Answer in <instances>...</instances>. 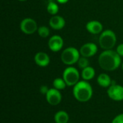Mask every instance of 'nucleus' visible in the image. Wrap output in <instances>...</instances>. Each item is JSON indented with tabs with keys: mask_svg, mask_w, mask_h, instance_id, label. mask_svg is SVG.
I'll return each mask as SVG.
<instances>
[{
	"mask_svg": "<svg viewBox=\"0 0 123 123\" xmlns=\"http://www.w3.org/2000/svg\"><path fill=\"white\" fill-rule=\"evenodd\" d=\"M100 68L106 71L117 70L122 65L121 57L114 50H106L102 52L98 58Z\"/></svg>",
	"mask_w": 123,
	"mask_h": 123,
	"instance_id": "obj_1",
	"label": "nucleus"
},
{
	"mask_svg": "<svg viewBox=\"0 0 123 123\" xmlns=\"http://www.w3.org/2000/svg\"><path fill=\"white\" fill-rule=\"evenodd\" d=\"M74 97L79 102H87L93 96V88L87 81H79L72 90Z\"/></svg>",
	"mask_w": 123,
	"mask_h": 123,
	"instance_id": "obj_2",
	"label": "nucleus"
},
{
	"mask_svg": "<svg viewBox=\"0 0 123 123\" xmlns=\"http://www.w3.org/2000/svg\"><path fill=\"white\" fill-rule=\"evenodd\" d=\"M117 43V35L115 32L110 29L105 30L99 35V44L104 50H112Z\"/></svg>",
	"mask_w": 123,
	"mask_h": 123,
	"instance_id": "obj_3",
	"label": "nucleus"
},
{
	"mask_svg": "<svg viewBox=\"0 0 123 123\" xmlns=\"http://www.w3.org/2000/svg\"><path fill=\"white\" fill-rule=\"evenodd\" d=\"M81 57L79 50L74 47H68L65 48L61 54V60L62 63L68 66H71L77 63Z\"/></svg>",
	"mask_w": 123,
	"mask_h": 123,
	"instance_id": "obj_4",
	"label": "nucleus"
},
{
	"mask_svg": "<svg viewBox=\"0 0 123 123\" xmlns=\"http://www.w3.org/2000/svg\"><path fill=\"white\" fill-rule=\"evenodd\" d=\"M81 74L79 70L74 66H68L63 72L62 78L67 86H74L80 81Z\"/></svg>",
	"mask_w": 123,
	"mask_h": 123,
	"instance_id": "obj_5",
	"label": "nucleus"
},
{
	"mask_svg": "<svg viewBox=\"0 0 123 123\" xmlns=\"http://www.w3.org/2000/svg\"><path fill=\"white\" fill-rule=\"evenodd\" d=\"M20 30L25 35H32L37 31L38 26L36 21L31 17L24 18L19 25Z\"/></svg>",
	"mask_w": 123,
	"mask_h": 123,
	"instance_id": "obj_6",
	"label": "nucleus"
},
{
	"mask_svg": "<svg viewBox=\"0 0 123 123\" xmlns=\"http://www.w3.org/2000/svg\"><path fill=\"white\" fill-rule=\"evenodd\" d=\"M107 94L109 98L113 101H123V86L117 84H112L109 88H107Z\"/></svg>",
	"mask_w": 123,
	"mask_h": 123,
	"instance_id": "obj_7",
	"label": "nucleus"
},
{
	"mask_svg": "<svg viewBox=\"0 0 123 123\" xmlns=\"http://www.w3.org/2000/svg\"><path fill=\"white\" fill-rule=\"evenodd\" d=\"M45 99L49 105L52 106L58 105L62 101V95L61 91L55 88L49 89L48 93L45 95Z\"/></svg>",
	"mask_w": 123,
	"mask_h": 123,
	"instance_id": "obj_8",
	"label": "nucleus"
},
{
	"mask_svg": "<svg viewBox=\"0 0 123 123\" xmlns=\"http://www.w3.org/2000/svg\"><path fill=\"white\" fill-rule=\"evenodd\" d=\"M98 51V47L94 43H86L82 45L79 49L81 56L85 58H90L97 54Z\"/></svg>",
	"mask_w": 123,
	"mask_h": 123,
	"instance_id": "obj_9",
	"label": "nucleus"
},
{
	"mask_svg": "<svg viewBox=\"0 0 123 123\" xmlns=\"http://www.w3.org/2000/svg\"><path fill=\"white\" fill-rule=\"evenodd\" d=\"M48 45L49 49L52 52L56 53L62 50L64 45V41L61 36L58 35H54L50 37Z\"/></svg>",
	"mask_w": 123,
	"mask_h": 123,
	"instance_id": "obj_10",
	"label": "nucleus"
},
{
	"mask_svg": "<svg viewBox=\"0 0 123 123\" xmlns=\"http://www.w3.org/2000/svg\"><path fill=\"white\" fill-rule=\"evenodd\" d=\"M34 61L37 66L40 67H46L50 63V58L48 54L45 52L40 51L37 52L34 56Z\"/></svg>",
	"mask_w": 123,
	"mask_h": 123,
	"instance_id": "obj_11",
	"label": "nucleus"
},
{
	"mask_svg": "<svg viewBox=\"0 0 123 123\" xmlns=\"http://www.w3.org/2000/svg\"><path fill=\"white\" fill-rule=\"evenodd\" d=\"M49 25L50 27L55 30H61L66 25L65 19L60 15H53L49 19Z\"/></svg>",
	"mask_w": 123,
	"mask_h": 123,
	"instance_id": "obj_12",
	"label": "nucleus"
},
{
	"mask_svg": "<svg viewBox=\"0 0 123 123\" xmlns=\"http://www.w3.org/2000/svg\"><path fill=\"white\" fill-rule=\"evenodd\" d=\"M86 30L92 35L101 34L103 31L102 24L97 20H91L86 25Z\"/></svg>",
	"mask_w": 123,
	"mask_h": 123,
	"instance_id": "obj_13",
	"label": "nucleus"
},
{
	"mask_svg": "<svg viewBox=\"0 0 123 123\" xmlns=\"http://www.w3.org/2000/svg\"><path fill=\"white\" fill-rule=\"evenodd\" d=\"M97 82L101 87L109 88L112 84V80L107 74L102 73L98 76L97 79Z\"/></svg>",
	"mask_w": 123,
	"mask_h": 123,
	"instance_id": "obj_14",
	"label": "nucleus"
},
{
	"mask_svg": "<svg viewBox=\"0 0 123 123\" xmlns=\"http://www.w3.org/2000/svg\"><path fill=\"white\" fill-rule=\"evenodd\" d=\"M95 75H96L95 69L90 66L82 69L81 73V76L82 79L84 81H87L93 79L94 78Z\"/></svg>",
	"mask_w": 123,
	"mask_h": 123,
	"instance_id": "obj_15",
	"label": "nucleus"
},
{
	"mask_svg": "<svg viewBox=\"0 0 123 123\" xmlns=\"http://www.w3.org/2000/svg\"><path fill=\"white\" fill-rule=\"evenodd\" d=\"M55 123H69V115L65 110H59L54 115Z\"/></svg>",
	"mask_w": 123,
	"mask_h": 123,
	"instance_id": "obj_16",
	"label": "nucleus"
},
{
	"mask_svg": "<svg viewBox=\"0 0 123 123\" xmlns=\"http://www.w3.org/2000/svg\"><path fill=\"white\" fill-rule=\"evenodd\" d=\"M46 9H47V12L53 16V15H56L58 14V12L59 11V6L56 2H55L53 1H50L48 2V4H47Z\"/></svg>",
	"mask_w": 123,
	"mask_h": 123,
	"instance_id": "obj_17",
	"label": "nucleus"
},
{
	"mask_svg": "<svg viewBox=\"0 0 123 123\" xmlns=\"http://www.w3.org/2000/svg\"><path fill=\"white\" fill-rule=\"evenodd\" d=\"M53 88H55L59 91L64 90L66 89V87L67 86V85L63 78H55L53 81Z\"/></svg>",
	"mask_w": 123,
	"mask_h": 123,
	"instance_id": "obj_18",
	"label": "nucleus"
},
{
	"mask_svg": "<svg viewBox=\"0 0 123 123\" xmlns=\"http://www.w3.org/2000/svg\"><path fill=\"white\" fill-rule=\"evenodd\" d=\"M37 32L38 35L41 37H43V38L48 37L50 34V30L49 27L44 26V25L38 27Z\"/></svg>",
	"mask_w": 123,
	"mask_h": 123,
	"instance_id": "obj_19",
	"label": "nucleus"
},
{
	"mask_svg": "<svg viewBox=\"0 0 123 123\" xmlns=\"http://www.w3.org/2000/svg\"><path fill=\"white\" fill-rule=\"evenodd\" d=\"M77 64H78L79 68H80L81 69H84V68L89 66V61L88 58L81 56L77 62Z\"/></svg>",
	"mask_w": 123,
	"mask_h": 123,
	"instance_id": "obj_20",
	"label": "nucleus"
},
{
	"mask_svg": "<svg viewBox=\"0 0 123 123\" xmlns=\"http://www.w3.org/2000/svg\"><path fill=\"white\" fill-rule=\"evenodd\" d=\"M112 123H123V113L117 115L115 117L112 121Z\"/></svg>",
	"mask_w": 123,
	"mask_h": 123,
	"instance_id": "obj_21",
	"label": "nucleus"
},
{
	"mask_svg": "<svg viewBox=\"0 0 123 123\" xmlns=\"http://www.w3.org/2000/svg\"><path fill=\"white\" fill-rule=\"evenodd\" d=\"M116 52L119 54L120 57H123V43H121L117 46Z\"/></svg>",
	"mask_w": 123,
	"mask_h": 123,
	"instance_id": "obj_22",
	"label": "nucleus"
},
{
	"mask_svg": "<svg viewBox=\"0 0 123 123\" xmlns=\"http://www.w3.org/2000/svg\"><path fill=\"white\" fill-rule=\"evenodd\" d=\"M48 90H49V88L47 86H45V85H43L40 88V92L42 94H44V95H46V94L48 93Z\"/></svg>",
	"mask_w": 123,
	"mask_h": 123,
	"instance_id": "obj_23",
	"label": "nucleus"
},
{
	"mask_svg": "<svg viewBox=\"0 0 123 123\" xmlns=\"http://www.w3.org/2000/svg\"><path fill=\"white\" fill-rule=\"evenodd\" d=\"M69 0H56V1L59 4H66Z\"/></svg>",
	"mask_w": 123,
	"mask_h": 123,
	"instance_id": "obj_24",
	"label": "nucleus"
},
{
	"mask_svg": "<svg viewBox=\"0 0 123 123\" xmlns=\"http://www.w3.org/2000/svg\"><path fill=\"white\" fill-rule=\"evenodd\" d=\"M17 1H25L27 0H17Z\"/></svg>",
	"mask_w": 123,
	"mask_h": 123,
	"instance_id": "obj_25",
	"label": "nucleus"
},
{
	"mask_svg": "<svg viewBox=\"0 0 123 123\" xmlns=\"http://www.w3.org/2000/svg\"><path fill=\"white\" fill-rule=\"evenodd\" d=\"M121 67H122V69H123V62L122 63V65H121Z\"/></svg>",
	"mask_w": 123,
	"mask_h": 123,
	"instance_id": "obj_26",
	"label": "nucleus"
},
{
	"mask_svg": "<svg viewBox=\"0 0 123 123\" xmlns=\"http://www.w3.org/2000/svg\"></svg>",
	"mask_w": 123,
	"mask_h": 123,
	"instance_id": "obj_27",
	"label": "nucleus"
},
{
	"mask_svg": "<svg viewBox=\"0 0 123 123\" xmlns=\"http://www.w3.org/2000/svg\"></svg>",
	"mask_w": 123,
	"mask_h": 123,
	"instance_id": "obj_28",
	"label": "nucleus"
}]
</instances>
